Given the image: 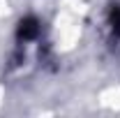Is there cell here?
Returning a JSON list of instances; mask_svg holds the SVG:
<instances>
[{
  "instance_id": "6da1fadb",
  "label": "cell",
  "mask_w": 120,
  "mask_h": 118,
  "mask_svg": "<svg viewBox=\"0 0 120 118\" xmlns=\"http://www.w3.org/2000/svg\"><path fill=\"white\" fill-rule=\"evenodd\" d=\"M37 30H39L37 21H35V19H26V21L21 23L19 32H21V37H23V39H32V37L37 35Z\"/></svg>"
}]
</instances>
